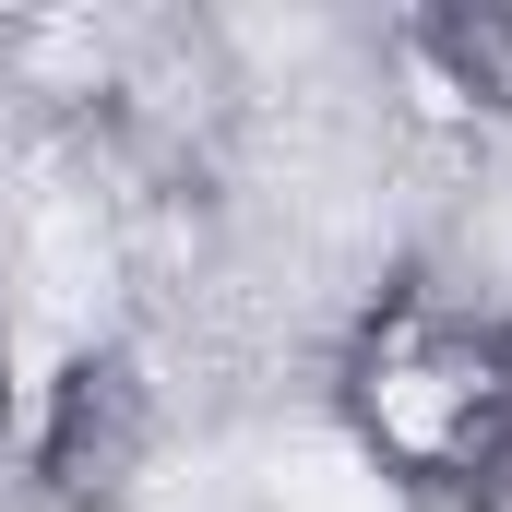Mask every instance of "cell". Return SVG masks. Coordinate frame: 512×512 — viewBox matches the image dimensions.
Wrapping results in <instances>:
<instances>
[{"mask_svg":"<svg viewBox=\"0 0 512 512\" xmlns=\"http://www.w3.org/2000/svg\"><path fill=\"white\" fill-rule=\"evenodd\" d=\"M334 405L382 477L477 512L512 477V310L477 286H382L334 346Z\"/></svg>","mask_w":512,"mask_h":512,"instance_id":"1","label":"cell"},{"mask_svg":"<svg viewBox=\"0 0 512 512\" xmlns=\"http://www.w3.org/2000/svg\"><path fill=\"white\" fill-rule=\"evenodd\" d=\"M143 453H155V382H143V358H120V346L60 358V382L24 417V477L60 512H108L143 477Z\"/></svg>","mask_w":512,"mask_h":512,"instance_id":"2","label":"cell"},{"mask_svg":"<svg viewBox=\"0 0 512 512\" xmlns=\"http://www.w3.org/2000/svg\"><path fill=\"white\" fill-rule=\"evenodd\" d=\"M393 60L417 72L429 108H453V120H477V131L512 120V12H417L393 36Z\"/></svg>","mask_w":512,"mask_h":512,"instance_id":"3","label":"cell"}]
</instances>
